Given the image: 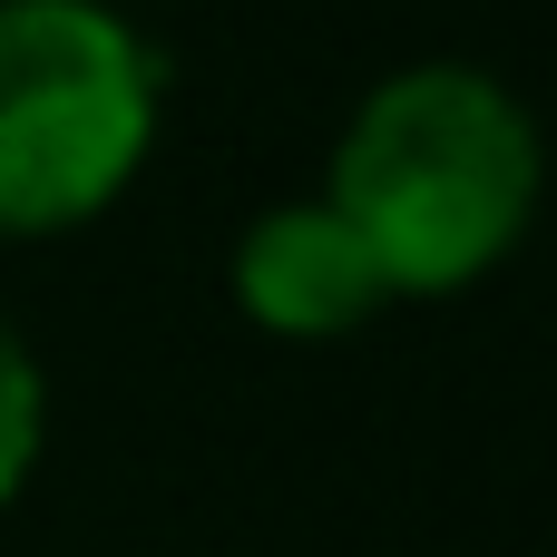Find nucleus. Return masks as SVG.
Here are the masks:
<instances>
[{
    "instance_id": "f257e3e1",
    "label": "nucleus",
    "mask_w": 557,
    "mask_h": 557,
    "mask_svg": "<svg viewBox=\"0 0 557 557\" xmlns=\"http://www.w3.org/2000/svg\"><path fill=\"white\" fill-rule=\"evenodd\" d=\"M539 176L548 157H539L529 108L499 78L431 59V69L382 78L352 108L323 206L372 245L392 294H460L529 235Z\"/></svg>"
},
{
    "instance_id": "7ed1b4c3",
    "label": "nucleus",
    "mask_w": 557,
    "mask_h": 557,
    "mask_svg": "<svg viewBox=\"0 0 557 557\" xmlns=\"http://www.w3.org/2000/svg\"><path fill=\"white\" fill-rule=\"evenodd\" d=\"M235 304H245L264 333L333 343V333L372 323V313L392 304V284H382L372 245H362L323 196H304V206H274V215L245 225V245H235Z\"/></svg>"
},
{
    "instance_id": "f03ea898",
    "label": "nucleus",
    "mask_w": 557,
    "mask_h": 557,
    "mask_svg": "<svg viewBox=\"0 0 557 557\" xmlns=\"http://www.w3.org/2000/svg\"><path fill=\"white\" fill-rule=\"evenodd\" d=\"M166 108L157 49L98 0H0V235L88 225Z\"/></svg>"
},
{
    "instance_id": "20e7f679",
    "label": "nucleus",
    "mask_w": 557,
    "mask_h": 557,
    "mask_svg": "<svg viewBox=\"0 0 557 557\" xmlns=\"http://www.w3.org/2000/svg\"><path fill=\"white\" fill-rule=\"evenodd\" d=\"M29 460H39V362H29V343L0 323V499L29 480Z\"/></svg>"
}]
</instances>
